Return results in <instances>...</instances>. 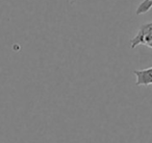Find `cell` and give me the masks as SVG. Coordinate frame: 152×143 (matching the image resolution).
<instances>
[{
  "mask_svg": "<svg viewBox=\"0 0 152 143\" xmlns=\"http://www.w3.org/2000/svg\"><path fill=\"white\" fill-rule=\"evenodd\" d=\"M137 82V86H149L152 85V67L143 70H134L133 71Z\"/></svg>",
  "mask_w": 152,
  "mask_h": 143,
  "instance_id": "2",
  "label": "cell"
},
{
  "mask_svg": "<svg viewBox=\"0 0 152 143\" xmlns=\"http://www.w3.org/2000/svg\"><path fill=\"white\" fill-rule=\"evenodd\" d=\"M152 9V2L150 0H143L137 7V11H135V15H142V14H145L147 12H149Z\"/></svg>",
  "mask_w": 152,
  "mask_h": 143,
  "instance_id": "3",
  "label": "cell"
},
{
  "mask_svg": "<svg viewBox=\"0 0 152 143\" xmlns=\"http://www.w3.org/2000/svg\"><path fill=\"white\" fill-rule=\"evenodd\" d=\"M150 1H151V2H152V0H150Z\"/></svg>",
  "mask_w": 152,
  "mask_h": 143,
  "instance_id": "5",
  "label": "cell"
},
{
  "mask_svg": "<svg viewBox=\"0 0 152 143\" xmlns=\"http://www.w3.org/2000/svg\"><path fill=\"white\" fill-rule=\"evenodd\" d=\"M152 41V22L145 23L140 27L137 36L133 37L130 41V47L139 46V45H147L149 42Z\"/></svg>",
  "mask_w": 152,
  "mask_h": 143,
  "instance_id": "1",
  "label": "cell"
},
{
  "mask_svg": "<svg viewBox=\"0 0 152 143\" xmlns=\"http://www.w3.org/2000/svg\"><path fill=\"white\" fill-rule=\"evenodd\" d=\"M147 46H148V47H150V48H152V41H151V42H149V43H148V44H147Z\"/></svg>",
  "mask_w": 152,
  "mask_h": 143,
  "instance_id": "4",
  "label": "cell"
}]
</instances>
